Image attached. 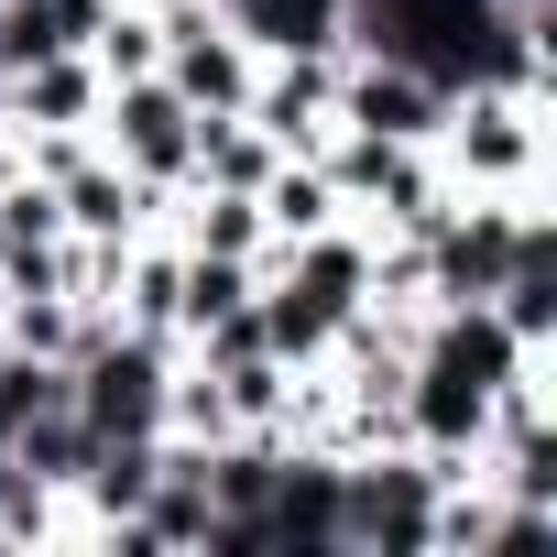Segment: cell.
Listing matches in <instances>:
<instances>
[{
	"label": "cell",
	"instance_id": "1",
	"mask_svg": "<svg viewBox=\"0 0 557 557\" xmlns=\"http://www.w3.org/2000/svg\"><path fill=\"white\" fill-rule=\"evenodd\" d=\"M426 153H437L448 197H546V99L459 88Z\"/></svg>",
	"mask_w": 557,
	"mask_h": 557
},
{
	"label": "cell",
	"instance_id": "12",
	"mask_svg": "<svg viewBox=\"0 0 557 557\" xmlns=\"http://www.w3.org/2000/svg\"><path fill=\"white\" fill-rule=\"evenodd\" d=\"M88 66H99V77H153V66H164V34H153L143 0H110V23L88 34Z\"/></svg>",
	"mask_w": 557,
	"mask_h": 557
},
{
	"label": "cell",
	"instance_id": "8",
	"mask_svg": "<svg viewBox=\"0 0 557 557\" xmlns=\"http://www.w3.org/2000/svg\"><path fill=\"white\" fill-rule=\"evenodd\" d=\"M99 99H110V77L88 55H34L0 77V132H88Z\"/></svg>",
	"mask_w": 557,
	"mask_h": 557
},
{
	"label": "cell",
	"instance_id": "6",
	"mask_svg": "<svg viewBox=\"0 0 557 557\" xmlns=\"http://www.w3.org/2000/svg\"><path fill=\"white\" fill-rule=\"evenodd\" d=\"M55 208H66V240H143V230H164V197H153V186H132L99 143L55 175Z\"/></svg>",
	"mask_w": 557,
	"mask_h": 557
},
{
	"label": "cell",
	"instance_id": "10",
	"mask_svg": "<svg viewBox=\"0 0 557 557\" xmlns=\"http://www.w3.org/2000/svg\"><path fill=\"white\" fill-rule=\"evenodd\" d=\"M251 197H262V230H273V240H307V230H339V219H350L318 153H285V164L251 186Z\"/></svg>",
	"mask_w": 557,
	"mask_h": 557
},
{
	"label": "cell",
	"instance_id": "11",
	"mask_svg": "<svg viewBox=\"0 0 557 557\" xmlns=\"http://www.w3.org/2000/svg\"><path fill=\"white\" fill-rule=\"evenodd\" d=\"M66 405V361H34V350H0V448H12L34 416Z\"/></svg>",
	"mask_w": 557,
	"mask_h": 557
},
{
	"label": "cell",
	"instance_id": "4",
	"mask_svg": "<svg viewBox=\"0 0 557 557\" xmlns=\"http://www.w3.org/2000/svg\"><path fill=\"white\" fill-rule=\"evenodd\" d=\"M448 121V88L394 66V55H339V99H329V132H372V143H437Z\"/></svg>",
	"mask_w": 557,
	"mask_h": 557
},
{
	"label": "cell",
	"instance_id": "3",
	"mask_svg": "<svg viewBox=\"0 0 557 557\" xmlns=\"http://www.w3.org/2000/svg\"><path fill=\"white\" fill-rule=\"evenodd\" d=\"M99 153L132 175V186H153V197H175L186 175H197V110L164 88V77H110V99H99Z\"/></svg>",
	"mask_w": 557,
	"mask_h": 557
},
{
	"label": "cell",
	"instance_id": "9",
	"mask_svg": "<svg viewBox=\"0 0 557 557\" xmlns=\"http://www.w3.org/2000/svg\"><path fill=\"white\" fill-rule=\"evenodd\" d=\"M339 23H350V0H240L230 12L251 55H339Z\"/></svg>",
	"mask_w": 557,
	"mask_h": 557
},
{
	"label": "cell",
	"instance_id": "7",
	"mask_svg": "<svg viewBox=\"0 0 557 557\" xmlns=\"http://www.w3.org/2000/svg\"><path fill=\"white\" fill-rule=\"evenodd\" d=\"M329 99H339V55H262V77H251V121L285 143V153H318L329 143Z\"/></svg>",
	"mask_w": 557,
	"mask_h": 557
},
{
	"label": "cell",
	"instance_id": "2",
	"mask_svg": "<svg viewBox=\"0 0 557 557\" xmlns=\"http://www.w3.org/2000/svg\"><path fill=\"white\" fill-rule=\"evenodd\" d=\"M437 459L426 448H372L339 459V557H426V513H437Z\"/></svg>",
	"mask_w": 557,
	"mask_h": 557
},
{
	"label": "cell",
	"instance_id": "5",
	"mask_svg": "<svg viewBox=\"0 0 557 557\" xmlns=\"http://www.w3.org/2000/svg\"><path fill=\"white\" fill-rule=\"evenodd\" d=\"M153 77H164V88H175V99H186V110L208 121V110H240V99H251L262 55H251V45H240V34H230L219 12H208V23L164 34V66H153Z\"/></svg>",
	"mask_w": 557,
	"mask_h": 557
}]
</instances>
